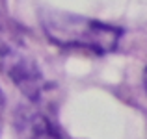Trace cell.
Returning a JSON list of instances; mask_svg holds the SVG:
<instances>
[{"label": "cell", "mask_w": 147, "mask_h": 139, "mask_svg": "<svg viewBox=\"0 0 147 139\" xmlns=\"http://www.w3.org/2000/svg\"><path fill=\"white\" fill-rule=\"evenodd\" d=\"M43 28L54 43L61 46H78L97 54L114 52L123 33L115 26L67 13L47 15L43 19Z\"/></svg>", "instance_id": "cell-1"}, {"label": "cell", "mask_w": 147, "mask_h": 139, "mask_svg": "<svg viewBox=\"0 0 147 139\" xmlns=\"http://www.w3.org/2000/svg\"><path fill=\"white\" fill-rule=\"evenodd\" d=\"M34 139H58L56 137V134L52 132V130H49V128H39L36 132V136H34Z\"/></svg>", "instance_id": "cell-2"}, {"label": "cell", "mask_w": 147, "mask_h": 139, "mask_svg": "<svg viewBox=\"0 0 147 139\" xmlns=\"http://www.w3.org/2000/svg\"><path fill=\"white\" fill-rule=\"evenodd\" d=\"M144 82H145V91H147V69H145V76H144Z\"/></svg>", "instance_id": "cell-3"}]
</instances>
